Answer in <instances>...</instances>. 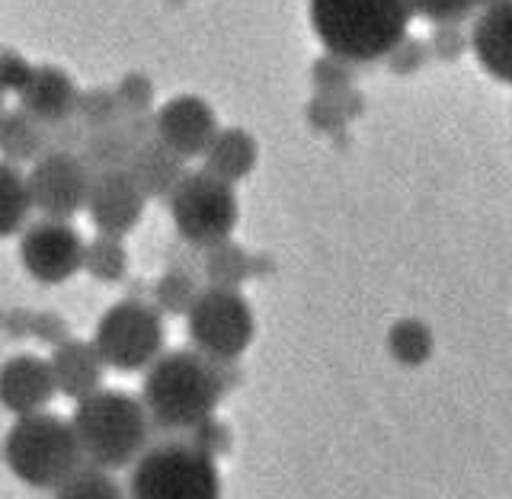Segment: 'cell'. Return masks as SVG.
Segmentation results:
<instances>
[{"instance_id": "cell-1", "label": "cell", "mask_w": 512, "mask_h": 499, "mask_svg": "<svg viewBox=\"0 0 512 499\" xmlns=\"http://www.w3.org/2000/svg\"><path fill=\"white\" fill-rule=\"evenodd\" d=\"M221 362L199 349H176L167 356L160 352L141 384V404L151 426L160 432H189L212 416L228 391Z\"/></svg>"}, {"instance_id": "cell-2", "label": "cell", "mask_w": 512, "mask_h": 499, "mask_svg": "<svg viewBox=\"0 0 512 499\" xmlns=\"http://www.w3.org/2000/svg\"><path fill=\"white\" fill-rule=\"evenodd\" d=\"M407 0H311V23L333 55L375 61L404 42L410 26Z\"/></svg>"}, {"instance_id": "cell-3", "label": "cell", "mask_w": 512, "mask_h": 499, "mask_svg": "<svg viewBox=\"0 0 512 499\" xmlns=\"http://www.w3.org/2000/svg\"><path fill=\"white\" fill-rule=\"evenodd\" d=\"M71 426L84 458L106 471L128 468L151 439V416L141 397H132L128 391L96 388L84 400H77Z\"/></svg>"}, {"instance_id": "cell-4", "label": "cell", "mask_w": 512, "mask_h": 499, "mask_svg": "<svg viewBox=\"0 0 512 499\" xmlns=\"http://www.w3.org/2000/svg\"><path fill=\"white\" fill-rule=\"evenodd\" d=\"M4 458L23 484L36 490H58L84 461V452H80L71 420L39 410L16 416L4 442Z\"/></svg>"}, {"instance_id": "cell-5", "label": "cell", "mask_w": 512, "mask_h": 499, "mask_svg": "<svg viewBox=\"0 0 512 499\" xmlns=\"http://www.w3.org/2000/svg\"><path fill=\"white\" fill-rule=\"evenodd\" d=\"M128 493L135 499H215L221 474L215 458L192 442H164L132 461Z\"/></svg>"}, {"instance_id": "cell-6", "label": "cell", "mask_w": 512, "mask_h": 499, "mask_svg": "<svg viewBox=\"0 0 512 499\" xmlns=\"http://www.w3.org/2000/svg\"><path fill=\"white\" fill-rule=\"evenodd\" d=\"M231 186L208 170L183 173V180L173 186L167 196L170 218L189 247L205 250L231 237L237 224V196Z\"/></svg>"}, {"instance_id": "cell-7", "label": "cell", "mask_w": 512, "mask_h": 499, "mask_svg": "<svg viewBox=\"0 0 512 499\" xmlns=\"http://www.w3.org/2000/svg\"><path fill=\"white\" fill-rule=\"evenodd\" d=\"M164 320L138 298L112 304L100 317L93 333V346L100 352L106 368H116L122 375H132L148 368L164 352Z\"/></svg>"}, {"instance_id": "cell-8", "label": "cell", "mask_w": 512, "mask_h": 499, "mask_svg": "<svg viewBox=\"0 0 512 499\" xmlns=\"http://www.w3.org/2000/svg\"><path fill=\"white\" fill-rule=\"evenodd\" d=\"M189 340L199 352L215 359H237L253 340V311L231 285L199 288L186 311Z\"/></svg>"}, {"instance_id": "cell-9", "label": "cell", "mask_w": 512, "mask_h": 499, "mask_svg": "<svg viewBox=\"0 0 512 499\" xmlns=\"http://www.w3.org/2000/svg\"><path fill=\"white\" fill-rule=\"evenodd\" d=\"M93 173L77 151H45L26 176L32 208L45 218H74L87 205Z\"/></svg>"}, {"instance_id": "cell-10", "label": "cell", "mask_w": 512, "mask_h": 499, "mask_svg": "<svg viewBox=\"0 0 512 499\" xmlns=\"http://www.w3.org/2000/svg\"><path fill=\"white\" fill-rule=\"evenodd\" d=\"M20 260L36 282H68L77 269H84V237L68 218H42L26 228Z\"/></svg>"}, {"instance_id": "cell-11", "label": "cell", "mask_w": 512, "mask_h": 499, "mask_svg": "<svg viewBox=\"0 0 512 499\" xmlns=\"http://www.w3.org/2000/svg\"><path fill=\"white\" fill-rule=\"evenodd\" d=\"M144 205H148V196H144L135 176L128 173V167L93 173L84 208L96 224V231L125 237L144 218Z\"/></svg>"}, {"instance_id": "cell-12", "label": "cell", "mask_w": 512, "mask_h": 499, "mask_svg": "<svg viewBox=\"0 0 512 499\" xmlns=\"http://www.w3.org/2000/svg\"><path fill=\"white\" fill-rule=\"evenodd\" d=\"M154 125H157V138L183 160L202 157L208 144H212V138L218 135L215 109L208 106L202 96H192V93L173 96L170 103L160 106Z\"/></svg>"}, {"instance_id": "cell-13", "label": "cell", "mask_w": 512, "mask_h": 499, "mask_svg": "<svg viewBox=\"0 0 512 499\" xmlns=\"http://www.w3.org/2000/svg\"><path fill=\"white\" fill-rule=\"evenodd\" d=\"M58 394L55 375L48 359L39 356H16L0 368V404L13 416L39 413L52 404Z\"/></svg>"}, {"instance_id": "cell-14", "label": "cell", "mask_w": 512, "mask_h": 499, "mask_svg": "<svg viewBox=\"0 0 512 499\" xmlns=\"http://www.w3.org/2000/svg\"><path fill=\"white\" fill-rule=\"evenodd\" d=\"M48 365H52L55 388L71 400H84L87 394H93L103 384L106 365L93 343L68 340V336H64V340L55 343V352H52V359H48Z\"/></svg>"}, {"instance_id": "cell-15", "label": "cell", "mask_w": 512, "mask_h": 499, "mask_svg": "<svg viewBox=\"0 0 512 499\" xmlns=\"http://www.w3.org/2000/svg\"><path fill=\"white\" fill-rule=\"evenodd\" d=\"M77 96H80L77 84L58 68H32L29 84L20 90L23 109L45 125H55L74 116Z\"/></svg>"}, {"instance_id": "cell-16", "label": "cell", "mask_w": 512, "mask_h": 499, "mask_svg": "<svg viewBox=\"0 0 512 499\" xmlns=\"http://www.w3.org/2000/svg\"><path fill=\"white\" fill-rule=\"evenodd\" d=\"M474 52L480 64L512 84V0H493L474 26Z\"/></svg>"}, {"instance_id": "cell-17", "label": "cell", "mask_w": 512, "mask_h": 499, "mask_svg": "<svg viewBox=\"0 0 512 499\" xmlns=\"http://www.w3.org/2000/svg\"><path fill=\"white\" fill-rule=\"evenodd\" d=\"M128 173L135 176L138 186L144 189V196H170L173 186L183 180V157L170 151L160 138H151L138 144L132 151V160H128Z\"/></svg>"}, {"instance_id": "cell-18", "label": "cell", "mask_w": 512, "mask_h": 499, "mask_svg": "<svg viewBox=\"0 0 512 499\" xmlns=\"http://www.w3.org/2000/svg\"><path fill=\"white\" fill-rule=\"evenodd\" d=\"M48 151V125L20 106L0 112V154L10 164H32Z\"/></svg>"}, {"instance_id": "cell-19", "label": "cell", "mask_w": 512, "mask_h": 499, "mask_svg": "<svg viewBox=\"0 0 512 499\" xmlns=\"http://www.w3.org/2000/svg\"><path fill=\"white\" fill-rule=\"evenodd\" d=\"M202 157L208 173H215L228 183H237L256 164V141L247 132H240V128H224V132L218 128V135L212 138Z\"/></svg>"}, {"instance_id": "cell-20", "label": "cell", "mask_w": 512, "mask_h": 499, "mask_svg": "<svg viewBox=\"0 0 512 499\" xmlns=\"http://www.w3.org/2000/svg\"><path fill=\"white\" fill-rule=\"evenodd\" d=\"M135 151L132 135L125 132V125L116 122L109 128H96V132H87L84 144H80V160L90 167V173L100 170H116V167H128Z\"/></svg>"}, {"instance_id": "cell-21", "label": "cell", "mask_w": 512, "mask_h": 499, "mask_svg": "<svg viewBox=\"0 0 512 499\" xmlns=\"http://www.w3.org/2000/svg\"><path fill=\"white\" fill-rule=\"evenodd\" d=\"M32 212L29 183L20 167L10 160H0V237L16 234Z\"/></svg>"}, {"instance_id": "cell-22", "label": "cell", "mask_w": 512, "mask_h": 499, "mask_svg": "<svg viewBox=\"0 0 512 499\" xmlns=\"http://www.w3.org/2000/svg\"><path fill=\"white\" fill-rule=\"evenodd\" d=\"M84 269L100 282H122L128 269V253L122 247V237L103 234L84 244Z\"/></svg>"}, {"instance_id": "cell-23", "label": "cell", "mask_w": 512, "mask_h": 499, "mask_svg": "<svg viewBox=\"0 0 512 499\" xmlns=\"http://www.w3.org/2000/svg\"><path fill=\"white\" fill-rule=\"evenodd\" d=\"M55 493L71 496V499H116V496H122V487L106 474V468L84 458Z\"/></svg>"}, {"instance_id": "cell-24", "label": "cell", "mask_w": 512, "mask_h": 499, "mask_svg": "<svg viewBox=\"0 0 512 499\" xmlns=\"http://www.w3.org/2000/svg\"><path fill=\"white\" fill-rule=\"evenodd\" d=\"M202 272H205L208 285H231V288H237V282L247 276V256L240 253L231 244V240H221V244L205 247Z\"/></svg>"}, {"instance_id": "cell-25", "label": "cell", "mask_w": 512, "mask_h": 499, "mask_svg": "<svg viewBox=\"0 0 512 499\" xmlns=\"http://www.w3.org/2000/svg\"><path fill=\"white\" fill-rule=\"evenodd\" d=\"M74 116L84 122L87 132H96V128H109L122 122V106H119V96L116 90H87L77 96V106H74Z\"/></svg>"}, {"instance_id": "cell-26", "label": "cell", "mask_w": 512, "mask_h": 499, "mask_svg": "<svg viewBox=\"0 0 512 499\" xmlns=\"http://www.w3.org/2000/svg\"><path fill=\"white\" fill-rule=\"evenodd\" d=\"M196 295H199L196 276H192L186 266H170L164 272V279L157 282V301H160V308L170 314H186L189 304L196 301Z\"/></svg>"}, {"instance_id": "cell-27", "label": "cell", "mask_w": 512, "mask_h": 499, "mask_svg": "<svg viewBox=\"0 0 512 499\" xmlns=\"http://www.w3.org/2000/svg\"><path fill=\"white\" fill-rule=\"evenodd\" d=\"M413 13L426 16V20L436 23H458L468 13H474L477 7H484L487 0H407Z\"/></svg>"}, {"instance_id": "cell-28", "label": "cell", "mask_w": 512, "mask_h": 499, "mask_svg": "<svg viewBox=\"0 0 512 499\" xmlns=\"http://www.w3.org/2000/svg\"><path fill=\"white\" fill-rule=\"evenodd\" d=\"M192 432V445L196 448H202L205 455H224L231 448V432H228V426H224L221 420H215V413L212 416H205L202 423H196L189 429Z\"/></svg>"}, {"instance_id": "cell-29", "label": "cell", "mask_w": 512, "mask_h": 499, "mask_svg": "<svg viewBox=\"0 0 512 499\" xmlns=\"http://www.w3.org/2000/svg\"><path fill=\"white\" fill-rule=\"evenodd\" d=\"M119 106H122V116H135V112H148L151 109V80L148 77H141V74H132V77H125L119 90Z\"/></svg>"}, {"instance_id": "cell-30", "label": "cell", "mask_w": 512, "mask_h": 499, "mask_svg": "<svg viewBox=\"0 0 512 499\" xmlns=\"http://www.w3.org/2000/svg\"><path fill=\"white\" fill-rule=\"evenodd\" d=\"M32 77V64L16 52H0V87L20 93Z\"/></svg>"}, {"instance_id": "cell-31", "label": "cell", "mask_w": 512, "mask_h": 499, "mask_svg": "<svg viewBox=\"0 0 512 499\" xmlns=\"http://www.w3.org/2000/svg\"><path fill=\"white\" fill-rule=\"evenodd\" d=\"M0 106H4V87H0ZM0 112H4V109H0Z\"/></svg>"}]
</instances>
